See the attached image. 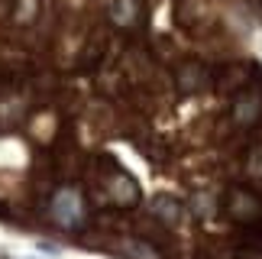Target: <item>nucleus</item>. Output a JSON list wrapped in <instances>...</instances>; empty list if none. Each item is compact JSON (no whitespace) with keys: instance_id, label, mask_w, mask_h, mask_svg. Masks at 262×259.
<instances>
[{"instance_id":"obj_1","label":"nucleus","mask_w":262,"mask_h":259,"mask_svg":"<svg viewBox=\"0 0 262 259\" xmlns=\"http://www.w3.org/2000/svg\"><path fill=\"white\" fill-rule=\"evenodd\" d=\"M52 217L58 221V227H81L84 221V201L75 188H62L52 198Z\"/></svg>"},{"instance_id":"obj_2","label":"nucleus","mask_w":262,"mask_h":259,"mask_svg":"<svg viewBox=\"0 0 262 259\" xmlns=\"http://www.w3.org/2000/svg\"><path fill=\"white\" fill-rule=\"evenodd\" d=\"M262 117V94L259 91H239L233 101V120L239 126H249Z\"/></svg>"},{"instance_id":"obj_3","label":"nucleus","mask_w":262,"mask_h":259,"mask_svg":"<svg viewBox=\"0 0 262 259\" xmlns=\"http://www.w3.org/2000/svg\"><path fill=\"white\" fill-rule=\"evenodd\" d=\"M227 211H230V217H236V221H256L259 217V198L243 191V188H236V191H230V198H227Z\"/></svg>"},{"instance_id":"obj_4","label":"nucleus","mask_w":262,"mask_h":259,"mask_svg":"<svg viewBox=\"0 0 262 259\" xmlns=\"http://www.w3.org/2000/svg\"><path fill=\"white\" fill-rule=\"evenodd\" d=\"M152 217L156 221H162V224H175L178 217H181V204L175 201V198H168V195H159V198H152Z\"/></svg>"},{"instance_id":"obj_5","label":"nucleus","mask_w":262,"mask_h":259,"mask_svg":"<svg viewBox=\"0 0 262 259\" xmlns=\"http://www.w3.org/2000/svg\"><path fill=\"white\" fill-rule=\"evenodd\" d=\"M136 16H139L136 0H110V19L117 26H133Z\"/></svg>"},{"instance_id":"obj_6","label":"nucleus","mask_w":262,"mask_h":259,"mask_svg":"<svg viewBox=\"0 0 262 259\" xmlns=\"http://www.w3.org/2000/svg\"><path fill=\"white\" fill-rule=\"evenodd\" d=\"M120 250H123L129 259H159V253L149 243H143V240H123V243H120Z\"/></svg>"},{"instance_id":"obj_7","label":"nucleus","mask_w":262,"mask_h":259,"mask_svg":"<svg viewBox=\"0 0 262 259\" xmlns=\"http://www.w3.org/2000/svg\"><path fill=\"white\" fill-rule=\"evenodd\" d=\"M181 91H198L201 84H204V68H198V65H188V68H181Z\"/></svg>"},{"instance_id":"obj_8","label":"nucleus","mask_w":262,"mask_h":259,"mask_svg":"<svg viewBox=\"0 0 262 259\" xmlns=\"http://www.w3.org/2000/svg\"><path fill=\"white\" fill-rule=\"evenodd\" d=\"M110 188H114V195L120 198V201H136V185L129 182L126 175H120V178H114V182H110Z\"/></svg>"}]
</instances>
